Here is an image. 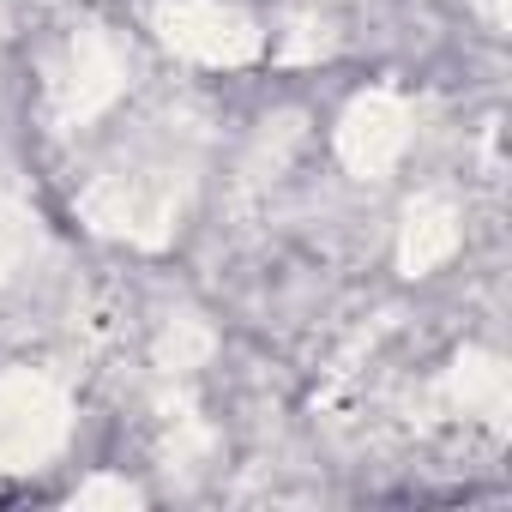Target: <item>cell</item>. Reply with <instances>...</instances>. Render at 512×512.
Masks as SVG:
<instances>
[{
    "label": "cell",
    "mask_w": 512,
    "mask_h": 512,
    "mask_svg": "<svg viewBox=\"0 0 512 512\" xmlns=\"http://www.w3.org/2000/svg\"><path fill=\"white\" fill-rule=\"evenodd\" d=\"M55 440H61V404L43 386L19 392V404H0V458H7L0 470H19L25 458H43Z\"/></svg>",
    "instance_id": "obj_1"
},
{
    "label": "cell",
    "mask_w": 512,
    "mask_h": 512,
    "mask_svg": "<svg viewBox=\"0 0 512 512\" xmlns=\"http://www.w3.org/2000/svg\"><path fill=\"white\" fill-rule=\"evenodd\" d=\"M404 145V127H398V109L392 103H362L356 109V121H350V133H344V151H350V163H362V169H386V157Z\"/></svg>",
    "instance_id": "obj_2"
},
{
    "label": "cell",
    "mask_w": 512,
    "mask_h": 512,
    "mask_svg": "<svg viewBox=\"0 0 512 512\" xmlns=\"http://www.w3.org/2000/svg\"><path fill=\"white\" fill-rule=\"evenodd\" d=\"M446 247H452V229H446V217H440V211H434V217H422V223L410 217V266H416V272H422V266H434Z\"/></svg>",
    "instance_id": "obj_3"
},
{
    "label": "cell",
    "mask_w": 512,
    "mask_h": 512,
    "mask_svg": "<svg viewBox=\"0 0 512 512\" xmlns=\"http://www.w3.org/2000/svg\"><path fill=\"white\" fill-rule=\"evenodd\" d=\"M91 500H133V488L127 482H91V488H79V506H91Z\"/></svg>",
    "instance_id": "obj_4"
}]
</instances>
